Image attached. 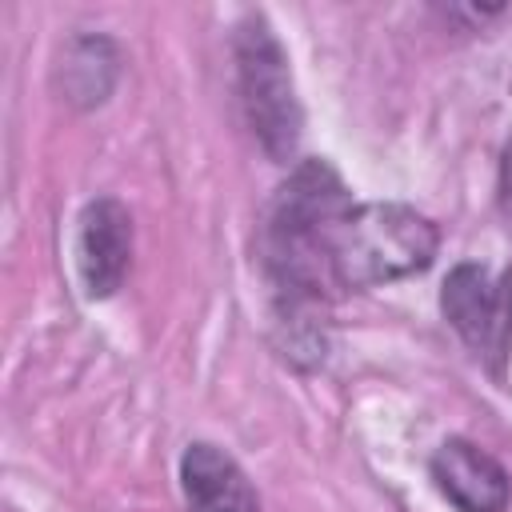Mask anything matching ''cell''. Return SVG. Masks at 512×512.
Listing matches in <instances>:
<instances>
[{"instance_id": "cell-1", "label": "cell", "mask_w": 512, "mask_h": 512, "mask_svg": "<svg viewBox=\"0 0 512 512\" xmlns=\"http://www.w3.org/2000/svg\"><path fill=\"white\" fill-rule=\"evenodd\" d=\"M340 176L324 160H308L280 188L264 224V264L288 308L316 304L328 276V232L348 208Z\"/></svg>"}, {"instance_id": "cell-2", "label": "cell", "mask_w": 512, "mask_h": 512, "mask_svg": "<svg viewBox=\"0 0 512 512\" xmlns=\"http://www.w3.org/2000/svg\"><path fill=\"white\" fill-rule=\"evenodd\" d=\"M436 244V224L408 204H348L328 232V276L340 288H376L424 272Z\"/></svg>"}, {"instance_id": "cell-3", "label": "cell", "mask_w": 512, "mask_h": 512, "mask_svg": "<svg viewBox=\"0 0 512 512\" xmlns=\"http://www.w3.org/2000/svg\"><path fill=\"white\" fill-rule=\"evenodd\" d=\"M236 76L248 124L272 160H288L300 140V100L292 88L288 56L264 16H244L236 28Z\"/></svg>"}, {"instance_id": "cell-4", "label": "cell", "mask_w": 512, "mask_h": 512, "mask_svg": "<svg viewBox=\"0 0 512 512\" xmlns=\"http://www.w3.org/2000/svg\"><path fill=\"white\" fill-rule=\"evenodd\" d=\"M440 308L448 316V324L480 352L500 360L504 344H508V320H512V292L508 280H500L496 272H488L484 264H456L444 280L440 292Z\"/></svg>"}, {"instance_id": "cell-5", "label": "cell", "mask_w": 512, "mask_h": 512, "mask_svg": "<svg viewBox=\"0 0 512 512\" xmlns=\"http://www.w3.org/2000/svg\"><path fill=\"white\" fill-rule=\"evenodd\" d=\"M132 264V216L116 196H100L80 212L76 272L92 300L112 296Z\"/></svg>"}, {"instance_id": "cell-6", "label": "cell", "mask_w": 512, "mask_h": 512, "mask_svg": "<svg viewBox=\"0 0 512 512\" xmlns=\"http://www.w3.org/2000/svg\"><path fill=\"white\" fill-rule=\"evenodd\" d=\"M428 468L444 500H452L460 512H504L512 500V480L504 464L464 436L444 440L432 452Z\"/></svg>"}, {"instance_id": "cell-7", "label": "cell", "mask_w": 512, "mask_h": 512, "mask_svg": "<svg viewBox=\"0 0 512 512\" xmlns=\"http://www.w3.org/2000/svg\"><path fill=\"white\" fill-rule=\"evenodd\" d=\"M180 488L188 512H260L244 468L216 444L196 440L180 456Z\"/></svg>"}, {"instance_id": "cell-8", "label": "cell", "mask_w": 512, "mask_h": 512, "mask_svg": "<svg viewBox=\"0 0 512 512\" xmlns=\"http://www.w3.org/2000/svg\"><path fill=\"white\" fill-rule=\"evenodd\" d=\"M112 80H116V52L108 40L100 36H88V40H76L64 56V88H68V100L76 104H100L108 92H112Z\"/></svg>"}, {"instance_id": "cell-9", "label": "cell", "mask_w": 512, "mask_h": 512, "mask_svg": "<svg viewBox=\"0 0 512 512\" xmlns=\"http://www.w3.org/2000/svg\"><path fill=\"white\" fill-rule=\"evenodd\" d=\"M500 200H504V212L512 220V144H508V156H504V176H500Z\"/></svg>"}]
</instances>
